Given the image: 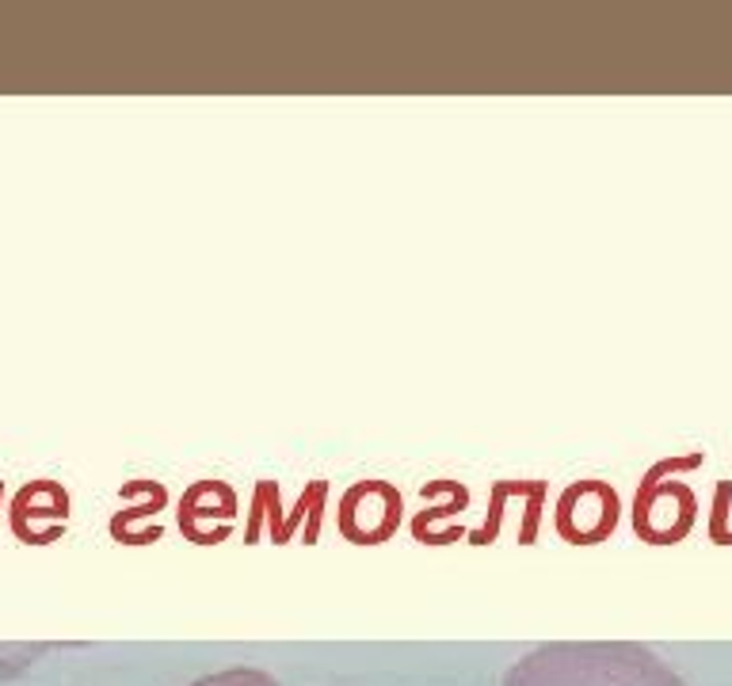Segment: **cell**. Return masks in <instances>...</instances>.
<instances>
[{
  "label": "cell",
  "mask_w": 732,
  "mask_h": 686,
  "mask_svg": "<svg viewBox=\"0 0 732 686\" xmlns=\"http://www.w3.org/2000/svg\"><path fill=\"white\" fill-rule=\"evenodd\" d=\"M503 686H686L637 640H557L515 660Z\"/></svg>",
  "instance_id": "1"
},
{
  "label": "cell",
  "mask_w": 732,
  "mask_h": 686,
  "mask_svg": "<svg viewBox=\"0 0 732 686\" xmlns=\"http://www.w3.org/2000/svg\"><path fill=\"white\" fill-rule=\"evenodd\" d=\"M706 454H679V457H660L652 469L640 477L637 495H633V534L648 546H675L694 530L698 518V495L694 488H686L683 480H675V473L698 469Z\"/></svg>",
  "instance_id": "2"
},
{
  "label": "cell",
  "mask_w": 732,
  "mask_h": 686,
  "mask_svg": "<svg viewBox=\"0 0 732 686\" xmlns=\"http://www.w3.org/2000/svg\"><path fill=\"white\" fill-rule=\"evenodd\" d=\"M325 500H328V480H309L305 492L297 495L294 507L282 515L279 480H256V492H252V507H248V526H244V541L256 546L259 526L267 523L274 546H286V541H294V534L302 530V523H305V546H317L320 518H325Z\"/></svg>",
  "instance_id": "3"
},
{
  "label": "cell",
  "mask_w": 732,
  "mask_h": 686,
  "mask_svg": "<svg viewBox=\"0 0 732 686\" xmlns=\"http://www.w3.org/2000/svg\"><path fill=\"white\" fill-rule=\"evenodd\" d=\"M618 518H622V500L614 485L599 477L572 480L553 507V526L569 546H599L618 530Z\"/></svg>",
  "instance_id": "4"
},
{
  "label": "cell",
  "mask_w": 732,
  "mask_h": 686,
  "mask_svg": "<svg viewBox=\"0 0 732 686\" xmlns=\"http://www.w3.org/2000/svg\"><path fill=\"white\" fill-rule=\"evenodd\" d=\"M401 518L404 500L389 480H355L335 507V526L351 546H386Z\"/></svg>",
  "instance_id": "5"
},
{
  "label": "cell",
  "mask_w": 732,
  "mask_h": 686,
  "mask_svg": "<svg viewBox=\"0 0 732 686\" xmlns=\"http://www.w3.org/2000/svg\"><path fill=\"white\" fill-rule=\"evenodd\" d=\"M69 492L61 480L35 477L23 488H15L12 503H8V526L23 546H50L65 534L69 518Z\"/></svg>",
  "instance_id": "6"
},
{
  "label": "cell",
  "mask_w": 732,
  "mask_h": 686,
  "mask_svg": "<svg viewBox=\"0 0 732 686\" xmlns=\"http://www.w3.org/2000/svg\"><path fill=\"white\" fill-rule=\"evenodd\" d=\"M236 492L225 480H195L180 500V534L195 546H218L233 534Z\"/></svg>",
  "instance_id": "7"
},
{
  "label": "cell",
  "mask_w": 732,
  "mask_h": 686,
  "mask_svg": "<svg viewBox=\"0 0 732 686\" xmlns=\"http://www.w3.org/2000/svg\"><path fill=\"white\" fill-rule=\"evenodd\" d=\"M549 492V480L534 477V480H518V477H503L492 485L488 492V515L477 530L469 534L473 546H492L500 538V526L503 515H508V503L511 500H523L526 503V515H523V530H518V546H534L538 541V526H541V503H546Z\"/></svg>",
  "instance_id": "8"
},
{
  "label": "cell",
  "mask_w": 732,
  "mask_h": 686,
  "mask_svg": "<svg viewBox=\"0 0 732 686\" xmlns=\"http://www.w3.org/2000/svg\"><path fill=\"white\" fill-rule=\"evenodd\" d=\"M435 488H439L442 503L439 507H424L412 518V538L424 541V546H450V541L462 538V526H454L450 518L469 507V488L462 480H435Z\"/></svg>",
  "instance_id": "9"
},
{
  "label": "cell",
  "mask_w": 732,
  "mask_h": 686,
  "mask_svg": "<svg viewBox=\"0 0 732 686\" xmlns=\"http://www.w3.org/2000/svg\"><path fill=\"white\" fill-rule=\"evenodd\" d=\"M119 492H122V500H137V503L134 507L114 511L111 523H107V530H111V538L122 541V546H142V530H137V523L160 515V507L168 503V488L160 485V480H126Z\"/></svg>",
  "instance_id": "10"
},
{
  "label": "cell",
  "mask_w": 732,
  "mask_h": 686,
  "mask_svg": "<svg viewBox=\"0 0 732 686\" xmlns=\"http://www.w3.org/2000/svg\"><path fill=\"white\" fill-rule=\"evenodd\" d=\"M187 686H279V683L259 667H225V671H210V675L195 678V683Z\"/></svg>",
  "instance_id": "11"
},
{
  "label": "cell",
  "mask_w": 732,
  "mask_h": 686,
  "mask_svg": "<svg viewBox=\"0 0 732 686\" xmlns=\"http://www.w3.org/2000/svg\"><path fill=\"white\" fill-rule=\"evenodd\" d=\"M0 500H4V480H0Z\"/></svg>",
  "instance_id": "12"
}]
</instances>
